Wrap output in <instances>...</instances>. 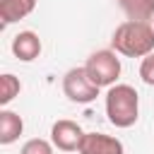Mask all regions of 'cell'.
<instances>
[{
	"instance_id": "cell-1",
	"label": "cell",
	"mask_w": 154,
	"mask_h": 154,
	"mask_svg": "<svg viewBox=\"0 0 154 154\" xmlns=\"http://www.w3.org/2000/svg\"><path fill=\"white\" fill-rule=\"evenodd\" d=\"M111 46L116 53L125 58H144L154 51V26L149 22L125 19L123 24L116 26Z\"/></svg>"
},
{
	"instance_id": "cell-2",
	"label": "cell",
	"mask_w": 154,
	"mask_h": 154,
	"mask_svg": "<svg viewBox=\"0 0 154 154\" xmlns=\"http://www.w3.org/2000/svg\"><path fill=\"white\" fill-rule=\"evenodd\" d=\"M106 116L116 128H132L140 116V96L130 84H113L106 91Z\"/></svg>"
},
{
	"instance_id": "cell-3",
	"label": "cell",
	"mask_w": 154,
	"mask_h": 154,
	"mask_svg": "<svg viewBox=\"0 0 154 154\" xmlns=\"http://www.w3.org/2000/svg\"><path fill=\"white\" fill-rule=\"evenodd\" d=\"M84 70L96 87H113L116 79L120 77V58L116 55V51H108V48L96 51L87 58Z\"/></svg>"
},
{
	"instance_id": "cell-4",
	"label": "cell",
	"mask_w": 154,
	"mask_h": 154,
	"mask_svg": "<svg viewBox=\"0 0 154 154\" xmlns=\"http://www.w3.org/2000/svg\"><path fill=\"white\" fill-rule=\"evenodd\" d=\"M99 89L101 87H96L91 82V77L87 75L84 67H72L63 77V91L75 103H89V101H94L99 96Z\"/></svg>"
},
{
	"instance_id": "cell-5",
	"label": "cell",
	"mask_w": 154,
	"mask_h": 154,
	"mask_svg": "<svg viewBox=\"0 0 154 154\" xmlns=\"http://www.w3.org/2000/svg\"><path fill=\"white\" fill-rule=\"evenodd\" d=\"M82 137H84V130L75 120H67V118L55 120L51 128V142L60 152H77L82 144Z\"/></svg>"
},
{
	"instance_id": "cell-6",
	"label": "cell",
	"mask_w": 154,
	"mask_h": 154,
	"mask_svg": "<svg viewBox=\"0 0 154 154\" xmlns=\"http://www.w3.org/2000/svg\"><path fill=\"white\" fill-rule=\"evenodd\" d=\"M77 154H125V149L118 137L103 132H84Z\"/></svg>"
},
{
	"instance_id": "cell-7",
	"label": "cell",
	"mask_w": 154,
	"mask_h": 154,
	"mask_svg": "<svg viewBox=\"0 0 154 154\" xmlns=\"http://www.w3.org/2000/svg\"><path fill=\"white\" fill-rule=\"evenodd\" d=\"M12 53L22 63H31L41 55V38L34 31H19L12 38Z\"/></svg>"
},
{
	"instance_id": "cell-8",
	"label": "cell",
	"mask_w": 154,
	"mask_h": 154,
	"mask_svg": "<svg viewBox=\"0 0 154 154\" xmlns=\"http://www.w3.org/2000/svg\"><path fill=\"white\" fill-rule=\"evenodd\" d=\"M36 7V0H0V22L14 24L24 17H29Z\"/></svg>"
},
{
	"instance_id": "cell-9",
	"label": "cell",
	"mask_w": 154,
	"mask_h": 154,
	"mask_svg": "<svg viewBox=\"0 0 154 154\" xmlns=\"http://www.w3.org/2000/svg\"><path fill=\"white\" fill-rule=\"evenodd\" d=\"M22 130H24V120L19 118V113H14L10 108H2L0 111V144L17 142Z\"/></svg>"
},
{
	"instance_id": "cell-10",
	"label": "cell",
	"mask_w": 154,
	"mask_h": 154,
	"mask_svg": "<svg viewBox=\"0 0 154 154\" xmlns=\"http://www.w3.org/2000/svg\"><path fill=\"white\" fill-rule=\"evenodd\" d=\"M128 19L149 22L154 17V0H116Z\"/></svg>"
},
{
	"instance_id": "cell-11",
	"label": "cell",
	"mask_w": 154,
	"mask_h": 154,
	"mask_svg": "<svg viewBox=\"0 0 154 154\" xmlns=\"http://www.w3.org/2000/svg\"><path fill=\"white\" fill-rule=\"evenodd\" d=\"M19 91H22V82L12 72L0 75V106H7L14 96H19Z\"/></svg>"
},
{
	"instance_id": "cell-12",
	"label": "cell",
	"mask_w": 154,
	"mask_h": 154,
	"mask_svg": "<svg viewBox=\"0 0 154 154\" xmlns=\"http://www.w3.org/2000/svg\"><path fill=\"white\" fill-rule=\"evenodd\" d=\"M19 154H53V144L41 140V137H34L29 142H24V147L19 149Z\"/></svg>"
},
{
	"instance_id": "cell-13",
	"label": "cell",
	"mask_w": 154,
	"mask_h": 154,
	"mask_svg": "<svg viewBox=\"0 0 154 154\" xmlns=\"http://www.w3.org/2000/svg\"><path fill=\"white\" fill-rule=\"evenodd\" d=\"M140 77H142L144 84L154 87V51L142 58V63H140Z\"/></svg>"
}]
</instances>
